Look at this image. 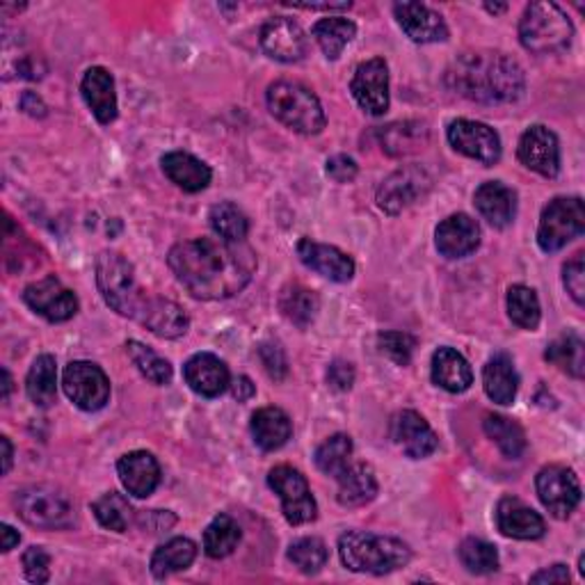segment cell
Returning <instances> with one entry per match:
<instances>
[{
  "label": "cell",
  "instance_id": "1",
  "mask_svg": "<svg viewBox=\"0 0 585 585\" xmlns=\"http://www.w3.org/2000/svg\"><path fill=\"white\" fill-rule=\"evenodd\" d=\"M167 263L192 298L224 300L240 292L257 273V254L250 245L224 238H195L176 242Z\"/></svg>",
  "mask_w": 585,
  "mask_h": 585
},
{
  "label": "cell",
  "instance_id": "2",
  "mask_svg": "<svg viewBox=\"0 0 585 585\" xmlns=\"http://www.w3.org/2000/svg\"><path fill=\"white\" fill-rule=\"evenodd\" d=\"M446 85L456 95L476 103H512L524 95L522 64L499 51L462 53L446 70Z\"/></svg>",
  "mask_w": 585,
  "mask_h": 585
},
{
  "label": "cell",
  "instance_id": "3",
  "mask_svg": "<svg viewBox=\"0 0 585 585\" xmlns=\"http://www.w3.org/2000/svg\"><path fill=\"white\" fill-rule=\"evenodd\" d=\"M339 556L350 572L382 576L408 565L412 560V549L398 537L348 531L339 539Z\"/></svg>",
  "mask_w": 585,
  "mask_h": 585
},
{
  "label": "cell",
  "instance_id": "4",
  "mask_svg": "<svg viewBox=\"0 0 585 585\" xmlns=\"http://www.w3.org/2000/svg\"><path fill=\"white\" fill-rule=\"evenodd\" d=\"M267 108L290 130L319 135L325 128V110L311 89L296 80H277L267 87Z\"/></svg>",
  "mask_w": 585,
  "mask_h": 585
},
{
  "label": "cell",
  "instance_id": "5",
  "mask_svg": "<svg viewBox=\"0 0 585 585\" xmlns=\"http://www.w3.org/2000/svg\"><path fill=\"white\" fill-rule=\"evenodd\" d=\"M97 286L110 309L126 319H140L145 304L151 296L135 279L133 265L120 252H101L97 259Z\"/></svg>",
  "mask_w": 585,
  "mask_h": 585
},
{
  "label": "cell",
  "instance_id": "6",
  "mask_svg": "<svg viewBox=\"0 0 585 585\" xmlns=\"http://www.w3.org/2000/svg\"><path fill=\"white\" fill-rule=\"evenodd\" d=\"M574 37L570 16L556 3H531L520 21L522 47L535 55L565 51Z\"/></svg>",
  "mask_w": 585,
  "mask_h": 585
},
{
  "label": "cell",
  "instance_id": "7",
  "mask_svg": "<svg viewBox=\"0 0 585 585\" xmlns=\"http://www.w3.org/2000/svg\"><path fill=\"white\" fill-rule=\"evenodd\" d=\"M18 516L30 526L58 531L70 528L76 522L74 503L66 494L51 485L24 487L14 499Z\"/></svg>",
  "mask_w": 585,
  "mask_h": 585
},
{
  "label": "cell",
  "instance_id": "8",
  "mask_svg": "<svg viewBox=\"0 0 585 585\" xmlns=\"http://www.w3.org/2000/svg\"><path fill=\"white\" fill-rule=\"evenodd\" d=\"M585 232V207L581 197H556L543 211L537 227L539 250L553 254Z\"/></svg>",
  "mask_w": 585,
  "mask_h": 585
},
{
  "label": "cell",
  "instance_id": "9",
  "mask_svg": "<svg viewBox=\"0 0 585 585\" xmlns=\"http://www.w3.org/2000/svg\"><path fill=\"white\" fill-rule=\"evenodd\" d=\"M267 485L279 497L284 516L290 526L311 524L319 516L316 499L311 497L309 483L298 469H292L288 464L275 466L267 474Z\"/></svg>",
  "mask_w": 585,
  "mask_h": 585
},
{
  "label": "cell",
  "instance_id": "10",
  "mask_svg": "<svg viewBox=\"0 0 585 585\" xmlns=\"http://www.w3.org/2000/svg\"><path fill=\"white\" fill-rule=\"evenodd\" d=\"M64 394L83 412H99L110 400V379L92 362H72L62 373Z\"/></svg>",
  "mask_w": 585,
  "mask_h": 585
},
{
  "label": "cell",
  "instance_id": "11",
  "mask_svg": "<svg viewBox=\"0 0 585 585\" xmlns=\"http://www.w3.org/2000/svg\"><path fill=\"white\" fill-rule=\"evenodd\" d=\"M535 487L539 501H543V506L556 520H568L581 503V483L574 471L562 464H549L539 469Z\"/></svg>",
  "mask_w": 585,
  "mask_h": 585
},
{
  "label": "cell",
  "instance_id": "12",
  "mask_svg": "<svg viewBox=\"0 0 585 585\" xmlns=\"http://www.w3.org/2000/svg\"><path fill=\"white\" fill-rule=\"evenodd\" d=\"M446 138L451 142V147L466 155V159H474L483 165H494L501 161V138L499 133L491 126L474 120H456L448 124Z\"/></svg>",
  "mask_w": 585,
  "mask_h": 585
},
{
  "label": "cell",
  "instance_id": "13",
  "mask_svg": "<svg viewBox=\"0 0 585 585\" xmlns=\"http://www.w3.org/2000/svg\"><path fill=\"white\" fill-rule=\"evenodd\" d=\"M431 188L433 176L421 165L400 167L391 176H387L377 188V207L389 215H398L400 211L412 207L414 201Z\"/></svg>",
  "mask_w": 585,
  "mask_h": 585
},
{
  "label": "cell",
  "instance_id": "14",
  "mask_svg": "<svg viewBox=\"0 0 585 585\" xmlns=\"http://www.w3.org/2000/svg\"><path fill=\"white\" fill-rule=\"evenodd\" d=\"M350 92L364 112L373 117L389 110V66L382 58H373L357 66L350 83Z\"/></svg>",
  "mask_w": 585,
  "mask_h": 585
},
{
  "label": "cell",
  "instance_id": "15",
  "mask_svg": "<svg viewBox=\"0 0 585 585\" xmlns=\"http://www.w3.org/2000/svg\"><path fill=\"white\" fill-rule=\"evenodd\" d=\"M259 41L265 55L286 64L300 62L309 49V37L304 28L298 21H292L288 16L267 18L261 28Z\"/></svg>",
  "mask_w": 585,
  "mask_h": 585
},
{
  "label": "cell",
  "instance_id": "16",
  "mask_svg": "<svg viewBox=\"0 0 585 585\" xmlns=\"http://www.w3.org/2000/svg\"><path fill=\"white\" fill-rule=\"evenodd\" d=\"M24 302L49 323H64L76 316L78 298L60 279L47 277L26 286Z\"/></svg>",
  "mask_w": 585,
  "mask_h": 585
},
{
  "label": "cell",
  "instance_id": "17",
  "mask_svg": "<svg viewBox=\"0 0 585 585\" xmlns=\"http://www.w3.org/2000/svg\"><path fill=\"white\" fill-rule=\"evenodd\" d=\"M516 155L524 167L537 172L539 176L556 178L560 172V145L556 133L543 124H535L524 130L516 147Z\"/></svg>",
  "mask_w": 585,
  "mask_h": 585
},
{
  "label": "cell",
  "instance_id": "18",
  "mask_svg": "<svg viewBox=\"0 0 585 585\" xmlns=\"http://www.w3.org/2000/svg\"><path fill=\"white\" fill-rule=\"evenodd\" d=\"M296 252L307 267H311L313 273H319L329 282L346 284L354 277V261L346 252H341L339 247L302 238L296 247Z\"/></svg>",
  "mask_w": 585,
  "mask_h": 585
},
{
  "label": "cell",
  "instance_id": "19",
  "mask_svg": "<svg viewBox=\"0 0 585 585\" xmlns=\"http://www.w3.org/2000/svg\"><path fill=\"white\" fill-rule=\"evenodd\" d=\"M391 437L402 448V453L412 460H423L433 456L439 446V439L427 421L414 412L402 410L391 421Z\"/></svg>",
  "mask_w": 585,
  "mask_h": 585
},
{
  "label": "cell",
  "instance_id": "20",
  "mask_svg": "<svg viewBox=\"0 0 585 585\" xmlns=\"http://www.w3.org/2000/svg\"><path fill=\"white\" fill-rule=\"evenodd\" d=\"M435 245L441 257L446 259H464L478 250L481 245V227L478 222L466 215L456 213L448 215L435 232Z\"/></svg>",
  "mask_w": 585,
  "mask_h": 585
},
{
  "label": "cell",
  "instance_id": "21",
  "mask_svg": "<svg viewBox=\"0 0 585 585\" xmlns=\"http://www.w3.org/2000/svg\"><path fill=\"white\" fill-rule=\"evenodd\" d=\"M186 385L204 398H217L232 385V375L227 364L220 357L211 352H197L192 354L184 366Z\"/></svg>",
  "mask_w": 585,
  "mask_h": 585
},
{
  "label": "cell",
  "instance_id": "22",
  "mask_svg": "<svg viewBox=\"0 0 585 585\" xmlns=\"http://www.w3.org/2000/svg\"><path fill=\"white\" fill-rule=\"evenodd\" d=\"M394 16L402 33L416 43H435L448 39V26L441 14L421 3H396Z\"/></svg>",
  "mask_w": 585,
  "mask_h": 585
},
{
  "label": "cell",
  "instance_id": "23",
  "mask_svg": "<svg viewBox=\"0 0 585 585\" xmlns=\"http://www.w3.org/2000/svg\"><path fill=\"white\" fill-rule=\"evenodd\" d=\"M117 474L128 494L147 499L161 485V464L149 451H133L120 458Z\"/></svg>",
  "mask_w": 585,
  "mask_h": 585
},
{
  "label": "cell",
  "instance_id": "24",
  "mask_svg": "<svg viewBox=\"0 0 585 585\" xmlns=\"http://www.w3.org/2000/svg\"><path fill=\"white\" fill-rule=\"evenodd\" d=\"M80 92L92 110V115L99 124H112L117 120V92H115V78L103 66H92L87 70L80 83Z\"/></svg>",
  "mask_w": 585,
  "mask_h": 585
},
{
  "label": "cell",
  "instance_id": "25",
  "mask_svg": "<svg viewBox=\"0 0 585 585\" xmlns=\"http://www.w3.org/2000/svg\"><path fill=\"white\" fill-rule=\"evenodd\" d=\"M497 526L512 539H539L547 533L545 520L522 499L503 497L497 506Z\"/></svg>",
  "mask_w": 585,
  "mask_h": 585
},
{
  "label": "cell",
  "instance_id": "26",
  "mask_svg": "<svg viewBox=\"0 0 585 585\" xmlns=\"http://www.w3.org/2000/svg\"><path fill=\"white\" fill-rule=\"evenodd\" d=\"M161 165H163V172L165 176L170 178V182L182 188L184 192H201L207 190L211 178H213V172L211 167L199 161L197 155L188 153V151H170L165 153L161 159Z\"/></svg>",
  "mask_w": 585,
  "mask_h": 585
},
{
  "label": "cell",
  "instance_id": "27",
  "mask_svg": "<svg viewBox=\"0 0 585 585\" xmlns=\"http://www.w3.org/2000/svg\"><path fill=\"white\" fill-rule=\"evenodd\" d=\"M138 323H142L151 334L161 336V339H178L188 332V313L172 300L151 296L145 304Z\"/></svg>",
  "mask_w": 585,
  "mask_h": 585
},
{
  "label": "cell",
  "instance_id": "28",
  "mask_svg": "<svg viewBox=\"0 0 585 585\" xmlns=\"http://www.w3.org/2000/svg\"><path fill=\"white\" fill-rule=\"evenodd\" d=\"M474 204L491 227L506 229L516 215V192L501 182H487L476 190Z\"/></svg>",
  "mask_w": 585,
  "mask_h": 585
},
{
  "label": "cell",
  "instance_id": "29",
  "mask_svg": "<svg viewBox=\"0 0 585 585\" xmlns=\"http://www.w3.org/2000/svg\"><path fill=\"white\" fill-rule=\"evenodd\" d=\"M483 387L487 398L497 404L514 402L516 391H520V373H516L508 352H497L489 357V362L483 369Z\"/></svg>",
  "mask_w": 585,
  "mask_h": 585
},
{
  "label": "cell",
  "instance_id": "30",
  "mask_svg": "<svg viewBox=\"0 0 585 585\" xmlns=\"http://www.w3.org/2000/svg\"><path fill=\"white\" fill-rule=\"evenodd\" d=\"M336 481H339L336 499L344 508H362L377 497V478L371 464L350 462Z\"/></svg>",
  "mask_w": 585,
  "mask_h": 585
},
{
  "label": "cell",
  "instance_id": "31",
  "mask_svg": "<svg viewBox=\"0 0 585 585\" xmlns=\"http://www.w3.org/2000/svg\"><path fill=\"white\" fill-rule=\"evenodd\" d=\"M433 382L448 394H462L474 385V371L453 348H439L433 354Z\"/></svg>",
  "mask_w": 585,
  "mask_h": 585
},
{
  "label": "cell",
  "instance_id": "32",
  "mask_svg": "<svg viewBox=\"0 0 585 585\" xmlns=\"http://www.w3.org/2000/svg\"><path fill=\"white\" fill-rule=\"evenodd\" d=\"M250 431L254 437V444L261 451H279V448L290 439L292 423L288 414L279 408H261L254 412Z\"/></svg>",
  "mask_w": 585,
  "mask_h": 585
},
{
  "label": "cell",
  "instance_id": "33",
  "mask_svg": "<svg viewBox=\"0 0 585 585\" xmlns=\"http://www.w3.org/2000/svg\"><path fill=\"white\" fill-rule=\"evenodd\" d=\"M321 300L316 290H311L302 284H288L279 296V311L286 321L298 327H309L319 316Z\"/></svg>",
  "mask_w": 585,
  "mask_h": 585
},
{
  "label": "cell",
  "instance_id": "34",
  "mask_svg": "<svg viewBox=\"0 0 585 585\" xmlns=\"http://www.w3.org/2000/svg\"><path fill=\"white\" fill-rule=\"evenodd\" d=\"M485 435L499 446V451L508 460H520L526 453V433L524 427L510 416L503 414H487L483 421Z\"/></svg>",
  "mask_w": 585,
  "mask_h": 585
},
{
  "label": "cell",
  "instance_id": "35",
  "mask_svg": "<svg viewBox=\"0 0 585 585\" xmlns=\"http://www.w3.org/2000/svg\"><path fill=\"white\" fill-rule=\"evenodd\" d=\"M197 558V545L188 537H174L161 545L151 556V574L155 578H167L174 572L188 570Z\"/></svg>",
  "mask_w": 585,
  "mask_h": 585
},
{
  "label": "cell",
  "instance_id": "36",
  "mask_svg": "<svg viewBox=\"0 0 585 585\" xmlns=\"http://www.w3.org/2000/svg\"><path fill=\"white\" fill-rule=\"evenodd\" d=\"M26 391L37 408H51L58 396V364L55 357L39 354L26 377Z\"/></svg>",
  "mask_w": 585,
  "mask_h": 585
},
{
  "label": "cell",
  "instance_id": "37",
  "mask_svg": "<svg viewBox=\"0 0 585 585\" xmlns=\"http://www.w3.org/2000/svg\"><path fill=\"white\" fill-rule=\"evenodd\" d=\"M354 35L357 26L350 18L344 16H327L313 26V37H316L319 47L327 60H339L344 49L354 39Z\"/></svg>",
  "mask_w": 585,
  "mask_h": 585
},
{
  "label": "cell",
  "instance_id": "38",
  "mask_svg": "<svg viewBox=\"0 0 585 585\" xmlns=\"http://www.w3.org/2000/svg\"><path fill=\"white\" fill-rule=\"evenodd\" d=\"M545 359L558 366L562 373L581 379L585 373V344L576 332H568L558 336L553 344H549Z\"/></svg>",
  "mask_w": 585,
  "mask_h": 585
},
{
  "label": "cell",
  "instance_id": "39",
  "mask_svg": "<svg viewBox=\"0 0 585 585\" xmlns=\"http://www.w3.org/2000/svg\"><path fill=\"white\" fill-rule=\"evenodd\" d=\"M427 142V126L423 122H398L382 130V147L389 155H410Z\"/></svg>",
  "mask_w": 585,
  "mask_h": 585
},
{
  "label": "cell",
  "instance_id": "40",
  "mask_svg": "<svg viewBox=\"0 0 585 585\" xmlns=\"http://www.w3.org/2000/svg\"><path fill=\"white\" fill-rule=\"evenodd\" d=\"M240 526L229 514H217L204 531V551L209 558L220 560L236 551L240 543Z\"/></svg>",
  "mask_w": 585,
  "mask_h": 585
},
{
  "label": "cell",
  "instance_id": "41",
  "mask_svg": "<svg viewBox=\"0 0 585 585\" xmlns=\"http://www.w3.org/2000/svg\"><path fill=\"white\" fill-rule=\"evenodd\" d=\"M508 316L510 321L522 329H537L543 321V309H539L537 292L524 284H514L508 290Z\"/></svg>",
  "mask_w": 585,
  "mask_h": 585
},
{
  "label": "cell",
  "instance_id": "42",
  "mask_svg": "<svg viewBox=\"0 0 585 585\" xmlns=\"http://www.w3.org/2000/svg\"><path fill=\"white\" fill-rule=\"evenodd\" d=\"M209 222L215 236L224 240L242 242L247 234H250V220H247V215L236 204H232V201H220V204H215L209 213Z\"/></svg>",
  "mask_w": 585,
  "mask_h": 585
},
{
  "label": "cell",
  "instance_id": "43",
  "mask_svg": "<svg viewBox=\"0 0 585 585\" xmlns=\"http://www.w3.org/2000/svg\"><path fill=\"white\" fill-rule=\"evenodd\" d=\"M126 352L130 357V362L135 364L149 382L153 385H170L172 382V366L167 359H163L159 352H153L149 346L140 344V341H128L126 344Z\"/></svg>",
  "mask_w": 585,
  "mask_h": 585
},
{
  "label": "cell",
  "instance_id": "44",
  "mask_svg": "<svg viewBox=\"0 0 585 585\" xmlns=\"http://www.w3.org/2000/svg\"><path fill=\"white\" fill-rule=\"evenodd\" d=\"M92 512L103 528L115 533H124L133 520V508L120 491L103 494L101 499L92 503Z\"/></svg>",
  "mask_w": 585,
  "mask_h": 585
},
{
  "label": "cell",
  "instance_id": "45",
  "mask_svg": "<svg viewBox=\"0 0 585 585\" xmlns=\"http://www.w3.org/2000/svg\"><path fill=\"white\" fill-rule=\"evenodd\" d=\"M352 458V439L344 433L332 435L316 448V466L325 476L339 478Z\"/></svg>",
  "mask_w": 585,
  "mask_h": 585
},
{
  "label": "cell",
  "instance_id": "46",
  "mask_svg": "<svg viewBox=\"0 0 585 585\" xmlns=\"http://www.w3.org/2000/svg\"><path fill=\"white\" fill-rule=\"evenodd\" d=\"M329 558L327 545L321 537H300L288 547V560L292 568H298L302 574L311 576L319 574Z\"/></svg>",
  "mask_w": 585,
  "mask_h": 585
},
{
  "label": "cell",
  "instance_id": "47",
  "mask_svg": "<svg viewBox=\"0 0 585 585\" xmlns=\"http://www.w3.org/2000/svg\"><path fill=\"white\" fill-rule=\"evenodd\" d=\"M460 562L471 574H491L499 570V551L481 537H466L458 549Z\"/></svg>",
  "mask_w": 585,
  "mask_h": 585
},
{
  "label": "cell",
  "instance_id": "48",
  "mask_svg": "<svg viewBox=\"0 0 585 585\" xmlns=\"http://www.w3.org/2000/svg\"><path fill=\"white\" fill-rule=\"evenodd\" d=\"M377 348L382 354H387L394 364L408 366L416 350V339L404 332H385L377 336Z\"/></svg>",
  "mask_w": 585,
  "mask_h": 585
},
{
  "label": "cell",
  "instance_id": "49",
  "mask_svg": "<svg viewBox=\"0 0 585 585\" xmlns=\"http://www.w3.org/2000/svg\"><path fill=\"white\" fill-rule=\"evenodd\" d=\"M562 284H565L572 300L583 307L585 302V263H583V252L574 254L565 267H562Z\"/></svg>",
  "mask_w": 585,
  "mask_h": 585
},
{
  "label": "cell",
  "instance_id": "50",
  "mask_svg": "<svg viewBox=\"0 0 585 585\" xmlns=\"http://www.w3.org/2000/svg\"><path fill=\"white\" fill-rule=\"evenodd\" d=\"M24 570H26L28 581H33L37 585L49 583V578H51V556L43 551L41 547H30L24 553Z\"/></svg>",
  "mask_w": 585,
  "mask_h": 585
},
{
  "label": "cell",
  "instance_id": "51",
  "mask_svg": "<svg viewBox=\"0 0 585 585\" xmlns=\"http://www.w3.org/2000/svg\"><path fill=\"white\" fill-rule=\"evenodd\" d=\"M259 357H261V364L270 377L277 379V382H282L286 377L288 362H286L284 350L277 344H261Z\"/></svg>",
  "mask_w": 585,
  "mask_h": 585
},
{
  "label": "cell",
  "instance_id": "52",
  "mask_svg": "<svg viewBox=\"0 0 585 585\" xmlns=\"http://www.w3.org/2000/svg\"><path fill=\"white\" fill-rule=\"evenodd\" d=\"M327 385L334 391H348L354 385V366L346 359H334L327 366Z\"/></svg>",
  "mask_w": 585,
  "mask_h": 585
},
{
  "label": "cell",
  "instance_id": "53",
  "mask_svg": "<svg viewBox=\"0 0 585 585\" xmlns=\"http://www.w3.org/2000/svg\"><path fill=\"white\" fill-rule=\"evenodd\" d=\"M327 176L334 178L336 184H350L354 182V176L359 172L357 163L350 159V155L346 153H339V155H332V159L327 161Z\"/></svg>",
  "mask_w": 585,
  "mask_h": 585
},
{
  "label": "cell",
  "instance_id": "54",
  "mask_svg": "<svg viewBox=\"0 0 585 585\" xmlns=\"http://www.w3.org/2000/svg\"><path fill=\"white\" fill-rule=\"evenodd\" d=\"M568 581H570V570L565 565H551L531 576V583H568Z\"/></svg>",
  "mask_w": 585,
  "mask_h": 585
},
{
  "label": "cell",
  "instance_id": "55",
  "mask_svg": "<svg viewBox=\"0 0 585 585\" xmlns=\"http://www.w3.org/2000/svg\"><path fill=\"white\" fill-rule=\"evenodd\" d=\"M232 396L238 400V402H245V400H250L254 394H257V387L252 385V379L247 377V375H238L232 385Z\"/></svg>",
  "mask_w": 585,
  "mask_h": 585
},
{
  "label": "cell",
  "instance_id": "56",
  "mask_svg": "<svg viewBox=\"0 0 585 585\" xmlns=\"http://www.w3.org/2000/svg\"><path fill=\"white\" fill-rule=\"evenodd\" d=\"M21 108H24L33 117L47 115V105H43V101L35 92H26L24 97H21Z\"/></svg>",
  "mask_w": 585,
  "mask_h": 585
},
{
  "label": "cell",
  "instance_id": "57",
  "mask_svg": "<svg viewBox=\"0 0 585 585\" xmlns=\"http://www.w3.org/2000/svg\"><path fill=\"white\" fill-rule=\"evenodd\" d=\"M0 535H3V551L5 553H10L12 549H16L18 547V543H21V535L10 526V524H3V526H0Z\"/></svg>",
  "mask_w": 585,
  "mask_h": 585
},
{
  "label": "cell",
  "instance_id": "58",
  "mask_svg": "<svg viewBox=\"0 0 585 585\" xmlns=\"http://www.w3.org/2000/svg\"><path fill=\"white\" fill-rule=\"evenodd\" d=\"M290 8H300V10H323V12H346L350 10L352 5L350 3H323V5H313V3H296V5H290Z\"/></svg>",
  "mask_w": 585,
  "mask_h": 585
},
{
  "label": "cell",
  "instance_id": "59",
  "mask_svg": "<svg viewBox=\"0 0 585 585\" xmlns=\"http://www.w3.org/2000/svg\"><path fill=\"white\" fill-rule=\"evenodd\" d=\"M0 446H3V474H10L12 469V458H14V448L8 437H0Z\"/></svg>",
  "mask_w": 585,
  "mask_h": 585
},
{
  "label": "cell",
  "instance_id": "60",
  "mask_svg": "<svg viewBox=\"0 0 585 585\" xmlns=\"http://www.w3.org/2000/svg\"><path fill=\"white\" fill-rule=\"evenodd\" d=\"M10 394H12V375H10L8 369H3V400L5 402H8Z\"/></svg>",
  "mask_w": 585,
  "mask_h": 585
},
{
  "label": "cell",
  "instance_id": "61",
  "mask_svg": "<svg viewBox=\"0 0 585 585\" xmlns=\"http://www.w3.org/2000/svg\"><path fill=\"white\" fill-rule=\"evenodd\" d=\"M485 10L491 12V14H499V12H506L508 5H485Z\"/></svg>",
  "mask_w": 585,
  "mask_h": 585
}]
</instances>
